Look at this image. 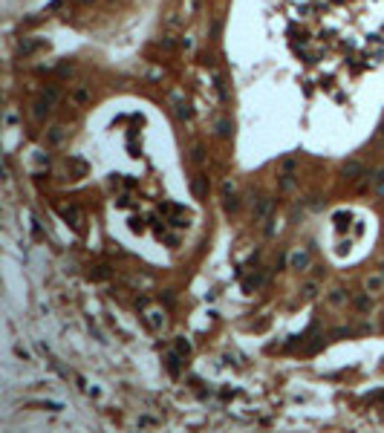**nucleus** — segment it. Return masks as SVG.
<instances>
[{
    "instance_id": "f257e3e1",
    "label": "nucleus",
    "mask_w": 384,
    "mask_h": 433,
    "mask_svg": "<svg viewBox=\"0 0 384 433\" xmlns=\"http://www.w3.org/2000/svg\"><path fill=\"white\" fill-rule=\"evenodd\" d=\"M289 266H292V269H298V271H306V269L312 266V254H309L306 249L292 251V254H289Z\"/></svg>"
},
{
    "instance_id": "f03ea898",
    "label": "nucleus",
    "mask_w": 384,
    "mask_h": 433,
    "mask_svg": "<svg viewBox=\"0 0 384 433\" xmlns=\"http://www.w3.org/2000/svg\"><path fill=\"white\" fill-rule=\"evenodd\" d=\"M341 173H344V176H347L350 182H358V179L364 176V165H361V162H355V159H350V162H344Z\"/></svg>"
},
{
    "instance_id": "7ed1b4c3",
    "label": "nucleus",
    "mask_w": 384,
    "mask_h": 433,
    "mask_svg": "<svg viewBox=\"0 0 384 433\" xmlns=\"http://www.w3.org/2000/svg\"><path fill=\"white\" fill-rule=\"evenodd\" d=\"M148 324H151V329H162L165 326V315L153 309V312H148Z\"/></svg>"
},
{
    "instance_id": "20e7f679",
    "label": "nucleus",
    "mask_w": 384,
    "mask_h": 433,
    "mask_svg": "<svg viewBox=\"0 0 384 433\" xmlns=\"http://www.w3.org/2000/svg\"><path fill=\"white\" fill-rule=\"evenodd\" d=\"M29 407H38V410H52V413H58L64 404H58V401H32Z\"/></svg>"
},
{
    "instance_id": "39448f33",
    "label": "nucleus",
    "mask_w": 384,
    "mask_h": 433,
    "mask_svg": "<svg viewBox=\"0 0 384 433\" xmlns=\"http://www.w3.org/2000/svg\"><path fill=\"white\" fill-rule=\"evenodd\" d=\"M384 286V274H376V277H367V292H379Z\"/></svg>"
},
{
    "instance_id": "423d86ee",
    "label": "nucleus",
    "mask_w": 384,
    "mask_h": 433,
    "mask_svg": "<svg viewBox=\"0 0 384 433\" xmlns=\"http://www.w3.org/2000/svg\"><path fill=\"white\" fill-rule=\"evenodd\" d=\"M167 370H170L173 376H179V352H170V355H167Z\"/></svg>"
},
{
    "instance_id": "0eeeda50",
    "label": "nucleus",
    "mask_w": 384,
    "mask_h": 433,
    "mask_svg": "<svg viewBox=\"0 0 384 433\" xmlns=\"http://www.w3.org/2000/svg\"><path fill=\"white\" fill-rule=\"evenodd\" d=\"M47 113H50V101H47V99L38 101V104H35V118H44Z\"/></svg>"
},
{
    "instance_id": "6e6552de",
    "label": "nucleus",
    "mask_w": 384,
    "mask_h": 433,
    "mask_svg": "<svg viewBox=\"0 0 384 433\" xmlns=\"http://www.w3.org/2000/svg\"><path fill=\"white\" fill-rule=\"evenodd\" d=\"M335 225H338V231H344V228L350 225V214H344V211H338V214H335Z\"/></svg>"
},
{
    "instance_id": "1a4fd4ad",
    "label": "nucleus",
    "mask_w": 384,
    "mask_h": 433,
    "mask_svg": "<svg viewBox=\"0 0 384 433\" xmlns=\"http://www.w3.org/2000/svg\"><path fill=\"white\" fill-rule=\"evenodd\" d=\"M205 179H208V176H197V179H194V194H197L200 200L205 197Z\"/></svg>"
},
{
    "instance_id": "9d476101",
    "label": "nucleus",
    "mask_w": 384,
    "mask_h": 433,
    "mask_svg": "<svg viewBox=\"0 0 384 433\" xmlns=\"http://www.w3.org/2000/svg\"><path fill=\"white\" fill-rule=\"evenodd\" d=\"M373 188H376V194H382V197H384V170H379V173L373 176Z\"/></svg>"
},
{
    "instance_id": "9b49d317",
    "label": "nucleus",
    "mask_w": 384,
    "mask_h": 433,
    "mask_svg": "<svg viewBox=\"0 0 384 433\" xmlns=\"http://www.w3.org/2000/svg\"><path fill=\"white\" fill-rule=\"evenodd\" d=\"M176 352H179V355H191V341L176 338Z\"/></svg>"
},
{
    "instance_id": "f8f14e48",
    "label": "nucleus",
    "mask_w": 384,
    "mask_h": 433,
    "mask_svg": "<svg viewBox=\"0 0 384 433\" xmlns=\"http://www.w3.org/2000/svg\"><path fill=\"white\" fill-rule=\"evenodd\" d=\"M61 139H64V130H61V127H52V133H50V145H58Z\"/></svg>"
},
{
    "instance_id": "ddd939ff",
    "label": "nucleus",
    "mask_w": 384,
    "mask_h": 433,
    "mask_svg": "<svg viewBox=\"0 0 384 433\" xmlns=\"http://www.w3.org/2000/svg\"><path fill=\"white\" fill-rule=\"evenodd\" d=\"M61 214L67 216V219H72V225H78V211L75 208H61Z\"/></svg>"
},
{
    "instance_id": "4468645a",
    "label": "nucleus",
    "mask_w": 384,
    "mask_h": 433,
    "mask_svg": "<svg viewBox=\"0 0 384 433\" xmlns=\"http://www.w3.org/2000/svg\"><path fill=\"white\" fill-rule=\"evenodd\" d=\"M176 116H179V118H188V116H191L188 104H182V101H176Z\"/></svg>"
},
{
    "instance_id": "2eb2a0df",
    "label": "nucleus",
    "mask_w": 384,
    "mask_h": 433,
    "mask_svg": "<svg viewBox=\"0 0 384 433\" xmlns=\"http://www.w3.org/2000/svg\"><path fill=\"white\" fill-rule=\"evenodd\" d=\"M315 295H318V286L315 283H306V286H303V298H315Z\"/></svg>"
},
{
    "instance_id": "dca6fc26",
    "label": "nucleus",
    "mask_w": 384,
    "mask_h": 433,
    "mask_svg": "<svg viewBox=\"0 0 384 433\" xmlns=\"http://www.w3.org/2000/svg\"><path fill=\"white\" fill-rule=\"evenodd\" d=\"M217 133L219 136H231V124H228V121H219V124H217Z\"/></svg>"
},
{
    "instance_id": "f3484780",
    "label": "nucleus",
    "mask_w": 384,
    "mask_h": 433,
    "mask_svg": "<svg viewBox=\"0 0 384 433\" xmlns=\"http://www.w3.org/2000/svg\"><path fill=\"white\" fill-rule=\"evenodd\" d=\"M15 355H17V358H23V361H29V352L23 350L20 344H17V347H15Z\"/></svg>"
},
{
    "instance_id": "a211bd4d",
    "label": "nucleus",
    "mask_w": 384,
    "mask_h": 433,
    "mask_svg": "<svg viewBox=\"0 0 384 433\" xmlns=\"http://www.w3.org/2000/svg\"><path fill=\"white\" fill-rule=\"evenodd\" d=\"M344 300V295H341V289H335L332 295H329V303H341Z\"/></svg>"
},
{
    "instance_id": "6ab92c4d",
    "label": "nucleus",
    "mask_w": 384,
    "mask_h": 433,
    "mask_svg": "<svg viewBox=\"0 0 384 433\" xmlns=\"http://www.w3.org/2000/svg\"><path fill=\"white\" fill-rule=\"evenodd\" d=\"M205 159V150L202 148H194V162H202Z\"/></svg>"
},
{
    "instance_id": "aec40b11",
    "label": "nucleus",
    "mask_w": 384,
    "mask_h": 433,
    "mask_svg": "<svg viewBox=\"0 0 384 433\" xmlns=\"http://www.w3.org/2000/svg\"><path fill=\"white\" fill-rule=\"evenodd\" d=\"M266 214H269V202L263 200V202H260V208H257V216H266Z\"/></svg>"
},
{
    "instance_id": "412c9836",
    "label": "nucleus",
    "mask_w": 384,
    "mask_h": 433,
    "mask_svg": "<svg viewBox=\"0 0 384 433\" xmlns=\"http://www.w3.org/2000/svg\"><path fill=\"white\" fill-rule=\"evenodd\" d=\"M355 306H358V309H367L370 300H367V298H358V300H355Z\"/></svg>"
}]
</instances>
